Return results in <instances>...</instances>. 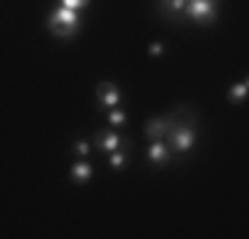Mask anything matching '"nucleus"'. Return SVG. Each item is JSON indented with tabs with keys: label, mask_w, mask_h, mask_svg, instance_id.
<instances>
[{
	"label": "nucleus",
	"mask_w": 249,
	"mask_h": 239,
	"mask_svg": "<svg viewBox=\"0 0 249 239\" xmlns=\"http://www.w3.org/2000/svg\"><path fill=\"white\" fill-rule=\"evenodd\" d=\"M80 16H77V11H69L64 8V5H58L56 11L48 16V29L53 38L58 40H72L77 32H80Z\"/></svg>",
	"instance_id": "nucleus-1"
},
{
	"label": "nucleus",
	"mask_w": 249,
	"mask_h": 239,
	"mask_svg": "<svg viewBox=\"0 0 249 239\" xmlns=\"http://www.w3.org/2000/svg\"><path fill=\"white\" fill-rule=\"evenodd\" d=\"M183 16H188V19H194L199 24H212L217 19V8H215V3H207V0H188Z\"/></svg>",
	"instance_id": "nucleus-2"
},
{
	"label": "nucleus",
	"mask_w": 249,
	"mask_h": 239,
	"mask_svg": "<svg viewBox=\"0 0 249 239\" xmlns=\"http://www.w3.org/2000/svg\"><path fill=\"white\" fill-rule=\"evenodd\" d=\"M175 122H178L175 112H173V115H167V117H157V120H151V122H146V136H149L151 141H162L164 136H167V130L173 128Z\"/></svg>",
	"instance_id": "nucleus-3"
},
{
	"label": "nucleus",
	"mask_w": 249,
	"mask_h": 239,
	"mask_svg": "<svg viewBox=\"0 0 249 239\" xmlns=\"http://www.w3.org/2000/svg\"><path fill=\"white\" fill-rule=\"evenodd\" d=\"M96 143H98V149H104V152L130 149V139H122V136H117V133H106V130H101V133L96 136Z\"/></svg>",
	"instance_id": "nucleus-4"
},
{
	"label": "nucleus",
	"mask_w": 249,
	"mask_h": 239,
	"mask_svg": "<svg viewBox=\"0 0 249 239\" xmlns=\"http://www.w3.org/2000/svg\"><path fill=\"white\" fill-rule=\"evenodd\" d=\"M188 0H159V14L170 21H180Z\"/></svg>",
	"instance_id": "nucleus-5"
},
{
	"label": "nucleus",
	"mask_w": 249,
	"mask_h": 239,
	"mask_svg": "<svg viewBox=\"0 0 249 239\" xmlns=\"http://www.w3.org/2000/svg\"><path fill=\"white\" fill-rule=\"evenodd\" d=\"M96 96H98V104L101 106H109V109L120 104V91H117V85H111V82H101Z\"/></svg>",
	"instance_id": "nucleus-6"
},
{
	"label": "nucleus",
	"mask_w": 249,
	"mask_h": 239,
	"mask_svg": "<svg viewBox=\"0 0 249 239\" xmlns=\"http://www.w3.org/2000/svg\"><path fill=\"white\" fill-rule=\"evenodd\" d=\"M146 157H149V162L151 165H167L170 162V157H173V154H170V146L167 143H162V141H154L151 146H149V154H146Z\"/></svg>",
	"instance_id": "nucleus-7"
},
{
	"label": "nucleus",
	"mask_w": 249,
	"mask_h": 239,
	"mask_svg": "<svg viewBox=\"0 0 249 239\" xmlns=\"http://www.w3.org/2000/svg\"><path fill=\"white\" fill-rule=\"evenodd\" d=\"M90 176H93V167L85 162V159H80L74 167H72V178L77 183H85V181H90Z\"/></svg>",
	"instance_id": "nucleus-8"
},
{
	"label": "nucleus",
	"mask_w": 249,
	"mask_h": 239,
	"mask_svg": "<svg viewBox=\"0 0 249 239\" xmlns=\"http://www.w3.org/2000/svg\"><path fill=\"white\" fill-rule=\"evenodd\" d=\"M247 91H249V82L247 80L236 82V85L228 91V101H231V104H241V101L247 99Z\"/></svg>",
	"instance_id": "nucleus-9"
},
{
	"label": "nucleus",
	"mask_w": 249,
	"mask_h": 239,
	"mask_svg": "<svg viewBox=\"0 0 249 239\" xmlns=\"http://www.w3.org/2000/svg\"><path fill=\"white\" fill-rule=\"evenodd\" d=\"M124 162H127V149H117V152H111V167H114V170H120Z\"/></svg>",
	"instance_id": "nucleus-10"
},
{
	"label": "nucleus",
	"mask_w": 249,
	"mask_h": 239,
	"mask_svg": "<svg viewBox=\"0 0 249 239\" xmlns=\"http://www.w3.org/2000/svg\"><path fill=\"white\" fill-rule=\"evenodd\" d=\"M109 122L114 125V128H120V125L127 122V115H124L122 109H114V106H111V112H109Z\"/></svg>",
	"instance_id": "nucleus-11"
},
{
	"label": "nucleus",
	"mask_w": 249,
	"mask_h": 239,
	"mask_svg": "<svg viewBox=\"0 0 249 239\" xmlns=\"http://www.w3.org/2000/svg\"><path fill=\"white\" fill-rule=\"evenodd\" d=\"M88 3H90V0H61V5L69 11H80V8H85Z\"/></svg>",
	"instance_id": "nucleus-12"
},
{
	"label": "nucleus",
	"mask_w": 249,
	"mask_h": 239,
	"mask_svg": "<svg viewBox=\"0 0 249 239\" xmlns=\"http://www.w3.org/2000/svg\"><path fill=\"white\" fill-rule=\"evenodd\" d=\"M74 152L80 154V157H88V152H90V143H88V141H77V143H74Z\"/></svg>",
	"instance_id": "nucleus-13"
},
{
	"label": "nucleus",
	"mask_w": 249,
	"mask_h": 239,
	"mask_svg": "<svg viewBox=\"0 0 249 239\" xmlns=\"http://www.w3.org/2000/svg\"><path fill=\"white\" fill-rule=\"evenodd\" d=\"M149 51L154 53V56H159V53H162V51H164V45H162V43H154V45L149 48Z\"/></svg>",
	"instance_id": "nucleus-14"
},
{
	"label": "nucleus",
	"mask_w": 249,
	"mask_h": 239,
	"mask_svg": "<svg viewBox=\"0 0 249 239\" xmlns=\"http://www.w3.org/2000/svg\"><path fill=\"white\" fill-rule=\"evenodd\" d=\"M207 3H215V0H207Z\"/></svg>",
	"instance_id": "nucleus-15"
}]
</instances>
